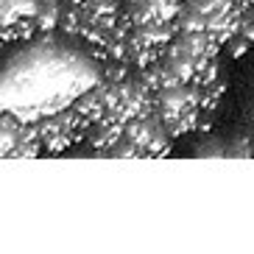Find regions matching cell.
I'll return each mask as SVG.
<instances>
[{"label":"cell","mask_w":254,"mask_h":254,"mask_svg":"<svg viewBox=\"0 0 254 254\" xmlns=\"http://www.w3.org/2000/svg\"><path fill=\"white\" fill-rule=\"evenodd\" d=\"M34 128H37V137H39V145L48 151H62L64 145L73 142V137L78 131H84L78 126V120L75 115L67 109H62V112H53V115H45V118H37L34 120Z\"/></svg>","instance_id":"obj_1"},{"label":"cell","mask_w":254,"mask_h":254,"mask_svg":"<svg viewBox=\"0 0 254 254\" xmlns=\"http://www.w3.org/2000/svg\"><path fill=\"white\" fill-rule=\"evenodd\" d=\"M173 23H176V34H201V31H207V17L201 11H195L190 3H182Z\"/></svg>","instance_id":"obj_2"},{"label":"cell","mask_w":254,"mask_h":254,"mask_svg":"<svg viewBox=\"0 0 254 254\" xmlns=\"http://www.w3.org/2000/svg\"><path fill=\"white\" fill-rule=\"evenodd\" d=\"M123 17H126L131 25L157 23V6H154V0H126Z\"/></svg>","instance_id":"obj_3"},{"label":"cell","mask_w":254,"mask_h":254,"mask_svg":"<svg viewBox=\"0 0 254 254\" xmlns=\"http://www.w3.org/2000/svg\"><path fill=\"white\" fill-rule=\"evenodd\" d=\"M226 95V81L224 78H215V81H209V84H201L198 87V109L201 112H215L218 104L224 101Z\"/></svg>","instance_id":"obj_4"},{"label":"cell","mask_w":254,"mask_h":254,"mask_svg":"<svg viewBox=\"0 0 254 254\" xmlns=\"http://www.w3.org/2000/svg\"><path fill=\"white\" fill-rule=\"evenodd\" d=\"M226 157H238V159H249L254 157V140L249 134H240L232 140V145L226 148Z\"/></svg>","instance_id":"obj_5"},{"label":"cell","mask_w":254,"mask_h":254,"mask_svg":"<svg viewBox=\"0 0 254 254\" xmlns=\"http://www.w3.org/2000/svg\"><path fill=\"white\" fill-rule=\"evenodd\" d=\"M224 48L229 51V56H235V59H240V56H246V53H249V48H252V42H249V39H243L240 34H235L232 39H226V42H224Z\"/></svg>","instance_id":"obj_6"},{"label":"cell","mask_w":254,"mask_h":254,"mask_svg":"<svg viewBox=\"0 0 254 254\" xmlns=\"http://www.w3.org/2000/svg\"><path fill=\"white\" fill-rule=\"evenodd\" d=\"M252 118H254V106H252Z\"/></svg>","instance_id":"obj_7"}]
</instances>
